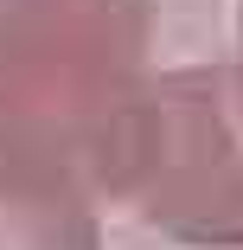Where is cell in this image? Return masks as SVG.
<instances>
[{
  "label": "cell",
  "instance_id": "6da1fadb",
  "mask_svg": "<svg viewBox=\"0 0 243 250\" xmlns=\"http://www.w3.org/2000/svg\"><path fill=\"white\" fill-rule=\"evenodd\" d=\"M154 0H0V147L96 186L115 128L160 71Z\"/></svg>",
  "mask_w": 243,
  "mask_h": 250
},
{
  "label": "cell",
  "instance_id": "277c9868",
  "mask_svg": "<svg viewBox=\"0 0 243 250\" xmlns=\"http://www.w3.org/2000/svg\"><path fill=\"white\" fill-rule=\"evenodd\" d=\"M224 71H230V90H237V103H243V0H237V52L224 58Z\"/></svg>",
  "mask_w": 243,
  "mask_h": 250
},
{
  "label": "cell",
  "instance_id": "3957f363",
  "mask_svg": "<svg viewBox=\"0 0 243 250\" xmlns=\"http://www.w3.org/2000/svg\"><path fill=\"white\" fill-rule=\"evenodd\" d=\"M103 199L58 161L0 147V250H96Z\"/></svg>",
  "mask_w": 243,
  "mask_h": 250
},
{
  "label": "cell",
  "instance_id": "7a4b0ae2",
  "mask_svg": "<svg viewBox=\"0 0 243 250\" xmlns=\"http://www.w3.org/2000/svg\"><path fill=\"white\" fill-rule=\"evenodd\" d=\"M96 199L179 244L243 250V103L224 58L148 77L96 173Z\"/></svg>",
  "mask_w": 243,
  "mask_h": 250
}]
</instances>
